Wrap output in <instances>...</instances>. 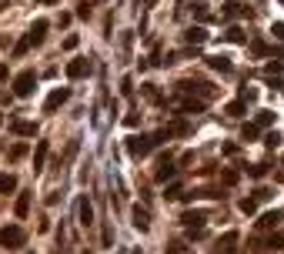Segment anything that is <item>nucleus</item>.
<instances>
[{
	"label": "nucleus",
	"instance_id": "6",
	"mask_svg": "<svg viewBox=\"0 0 284 254\" xmlns=\"http://www.w3.org/2000/svg\"><path fill=\"white\" fill-rule=\"evenodd\" d=\"M87 74H90V60H87V57H77V60L67 64V77H70V80L87 77Z\"/></svg>",
	"mask_w": 284,
	"mask_h": 254
},
{
	"label": "nucleus",
	"instance_id": "25",
	"mask_svg": "<svg viewBox=\"0 0 284 254\" xmlns=\"http://www.w3.org/2000/svg\"><path fill=\"white\" fill-rule=\"evenodd\" d=\"M241 211H244V214H254V211H258V198H244L241 201Z\"/></svg>",
	"mask_w": 284,
	"mask_h": 254
},
{
	"label": "nucleus",
	"instance_id": "38",
	"mask_svg": "<svg viewBox=\"0 0 284 254\" xmlns=\"http://www.w3.org/2000/svg\"><path fill=\"white\" fill-rule=\"evenodd\" d=\"M254 198H258V201H268V198H271V190H268V187H258V194H254Z\"/></svg>",
	"mask_w": 284,
	"mask_h": 254
},
{
	"label": "nucleus",
	"instance_id": "17",
	"mask_svg": "<svg viewBox=\"0 0 284 254\" xmlns=\"http://www.w3.org/2000/svg\"><path fill=\"white\" fill-rule=\"evenodd\" d=\"M194 17L197 20H201V24H207V20H211V7H207V4H204V0H194Z\"/></svg>",
	"mask_w": 284,
	"mask_h": 254
},
{
	"label": "nucleus",
	"instance_id": "41",
	"mask_svg": "<svg viewBox=\"0 0 284 254\" xmlns=\"http://www.w3.org/2000/svg\"><path fill=\"white\" fill-rule=\"evenodd\" d=\"M0 77H7V64H0Z\"/></svg>",
	"mask_w": 284,
	"mask_h": 254
},
{
	"label": "nucleus",
	"instance_id": "21",
	"mask_svg": "<svg viewBox=\"0 0 284 254\" xmlns=\"http://www.w3.org/2000/svg\"><path fill=\"white\" fill-rule=\"evenodd\" d=\"M234 241H237V234H234V231H227L224 238L218 241V251H231V244H234Z\"/></svg>",
	"mask_w": 284,
	"mask_h": 254
},
{
	"label": "nucleus",
	"instance_id": "9",
	"mask_svg": "<svg viewBox=\"0 0 284 254\" xmlns=\"http://www.w3.org/2000/svg\"><path fill=\"white\" fill-rule=\"evenodd\" d=\"M47 154H50V144H47V141H37V151H33V171H44Z\"/></svg>",
	"mask_w": 284,
	"mask_h": 254
},
{
	"label": "nucleus",
	"instance_id": "28",
	"mask_svg": "<svg viewBox=\"0 0 284 254\" xmlns=\"http://www.w3.org/2000/svg\"><path fill=\"white\" fill-rule=\"evenodd\" d=\"M121 94H124V97L134 94V80H130V77H124V80H121Z\"/></svg>",
	"mask_w": 284,
	"mask_h": 254
},
{
	"label": "nucleus",
	"instance_id": "40",
	"mask_svg": "<svg viewBox=\"0 0 284 254\" xmlns=\"http://www.w3.org/2000/svg\"><path fill=\"white\" fill-rule=\"evenodd\" d=\"M268 244H271V247H284V238H281V234H274V238H271Z\"/></svg>",
	"mask_w": 284,
	"mask_h": 254
},
{
	"label": "nucleus",
	"instance_id": "42",
	"mask_svg": "<svg viewBox=\"0 0 284 254\" xmlns=\"http://www.w3.org/2000/svg\"><path fill=\"white\" fill-rule=\"evenodd\" d=\"M154 4H157V0H144V7H147V10H151V7H154Z\"/></svg>",
	"mask_w": 284,
	"mask_h": 254
},
{
	"label": "nucleus",
	"instance_id": "22",
	"mask_svg": "<svg viewBox=\"0 0 284 254\" xmlns=\"http://www.w3.org/2000/svg\"><path fill=\"white\" fill-rule=\"evenodd\" d=\"M30 47H33L30 34H24V40H20V44H17V47H14V54H17V57H24V54H27V50H30Z\"/></svg>",
	"mask_w": 284,
	"mask_h": 254
},
{
	"label": "nucleus",
	"instance_id": "27",
	"mask_svg": "<svg viewBox=\"0 0 284 254\" xmlns=\"http://www.w3.org/2000/svg\"><path fill=\"white\" fill-rule=\"evenodd\" d=\"M181 107H184L187 114H197V111H201V107H204V101H184V104H181Z\"/></svg>",
	"mask_w": 284,
	"mask_h": 254
},
{
	"label": "nucleus",
	"instance_id": "7",
	"mask_svg": "<svg viewBox=\"0 0 284 254\" xmlns=\"http://www.w3.org/2000/svg\"><path fill=\"white\" fill-rule=\"evenodd\" d=\"M77 221H81L84 228H90V224H94V207H90V201H87V198L77 201Z\"/></svg>",
	"mask_w": 284,
	"mask_h": 254
},
{
	"label": "nucleus",
	"instance_id": "39",
	"mask_svg": "<svg viewBox=\"0 0 284 254\" xmlns=\"http://www.w3.org/2000/svg\"><path fill=\"white\" fill-rule=\"evenodd\" d=\"M77 17H90V7H87V4H77Z\"/></svg>",
	"mask_w": 284,
	"mask_h": 254
},
{
	"label": "nucleus",
	"instance_id": "29",
	"mask_svg": "<svg viewBox=\"0 0 284 254\" xmlns=\"http://www.w3.org/2000/svg\"><path fill=\"white\" fill-rule=\"evenodd\" d=\"M251 50H254V54H271V47L264 44V40H254V44H251Z\"/></svg>",
	"mask_w": 284,
	"mask_h": 254
},
{
	"label": "nucleus",
	"instance_id": "18",
	"mask_svg": "<svg viewBox=\"0 0 284 254\" xmlns=\"http://www.w3.org/2000/svg\"><path fill=\"white\" fill-rule=\"evenodd\" d=\"M224 111L231 114V117H241V114L247 111V101H244V97H241V101H231V104H227V107H224Z\"/></svg>",
	"mask_w": 284,
	"mask_h": 254
},
{
	"label": "nucleus",
	"instance_id": "10",
	"mask_svg": "<svg viewBox=\"0 0 284 254\" xmlns=\"http://www.w3.org/2000/svg\"><path fill=\"white\" fill-rule=\"evenodd\" d=\"M184 40L191 44V47H201L204 40H207V30H204V27H191V30L184 34Z\"/></svg>",
	"mask_w": 284,
	"mask_h": 254
},
{
	"label": "nucleus",
	"instance_id": "12",
	"mask_svg": "<svg viewBox=\"0 0 284 254\" xmlns=\"http://www.w3.org/2000/svg\"><path fill=\"white\" fill-rule=\"evenodd\" d=\"M47 20H33V27L27 34H30V40H33V47H37V44H44V34H47Z\"/></svg>",
	"mask_w": 284,
	"mask_h": 254
},
{
	"label": "nucleus",
	"instance_id": "33",
	"mask_svg": "<svg viewBox=\"0 0 284 254\" xmlns=\"http://www.w3.org/2000/svg\"><path fill=\"white\" fill-rule=\"evenodd\" d=\"M124 124H127V127H137L140 117H137V114H127V117H124Z\"/></svg>",
	"mask_w": 284,
	"mask_h": 254
},
{
	"label": "nucleus",
	"instance_id": "35",
	"mask_svg": "<svg viewBox=\"0 0 284 254\" xmlns=\"http://www.w3.org/2000/svg\"><path fill=\"white\" fill-rule=\"evenodd\" d=\"M271 34H274L277 40H284V24H274V27H271Z\"/></svg>",
	"mask_w": 284,
	"mask_h": 254
},
{
	"label": "nucleus",
	"instance_id": "16",
	"mask_svg": "<svg viewBox=\"0 0 284 254\" xmlns=\"http://www.w3.org/2000/svg\"><path fill=\"white\" fill-rule=\"evenodd\" d=\"M224 40H227V44H247V34H244L241 27H227Z\"/></svg>",
	"mask_w": 284,
	"mask_h": 254
},
{
	"label": "nucleus",
	"instance_id": "32",
	"mask_svg": "<svg viewBox=\"0 0 284 254\" xmlns=\"http://www.w3.org/2000/svg\"><path fill=\"white\" fill-rule=\"evenodd\" d=\"M241 97H244V101H254V97H258V90H254V87H244Z\"/></svg>",
	"mask_w": 284,
	"mask_h": 254
},
{
	"label": "nucleus",
	"instance_id": "34",
	"mask_svg": "<svg viewBox=\"0 0 284 254\" xmlns=\"http://www.w3.org/2000/svg\"><path fill=\"white\" fill-rule=\"evenodd\" d=\"M264 171H268V164H258V167H251V177H264Z\"/></svg>",
	"mask_w": 284,
	"mask_h": 254
},
{
	"label": "nucleus",
	"instance_id": "14",
	"mask_svg": "<svg viewBox=\"0 0 284 254\" xmlns=\"http://www.w3.org/2000/svg\"><path fill=\"white\" fill-rule=\"evenodd\" d=\"M134 228H137V231H147V228H151V214H147L140 204L134 207Z\"/></svg>",
	"mask_w": 284,
	"mask_h": 254
},
{
	"label": "nucleus",
	"instance_id": "26",
	"mask_svg": "<svg viewBox=\"0 0 284 254\" xmlns=\"http://www.w3.org/2000/svg\"><path fill=\"white\" fill-rule=\"evenodd\" d=\"M27 154V144H14V147H10V161H20Z\"/></svg>",
	"mask_w": 284,
	"mask_h": 254
},
{
	"label": "nucleus",
	"instance_id": "2",
	"mask_svg": "<svg viewBox=\"0 0 284 254\" xmlns=\"http://www.w3.org/2000/svg\"><path fill=\"white\" fill-rule=\"evenodd\" d=\"M151 147H157V137L154 134H134V137H127V154H130V157H144V154H151Z\"/></svg>",
	"mask_w": 284,
	"mask_h": 254
},
{
	"label": "nucleus",
	"instance_id": "30",
	"mask_svg": "<svg viewBox=\"0 0 284 254\" xmlns=\"http://www.w3.org/2000/svg\"><path fill=\"white\" fill-rule=\"evenodd\" d=\"M264 144H268V147H277V144H281V134H277V131H274V134H268V137H264Z\"/></svg>",
	"mask_w": 284,
	"mask_h": 254
},
{
	"label": "nucleus",
	"instance_id": "4",
	"mask_svg": "<svg viewBox=\"0 0 284 254\" xmlns=\"http://www.w3.org/2000/svg\"><path fill=\"white\" fill-rule=\"evenodd\" d=\"M178 90H184V94H201L204 101H211V97H214V87H211V84H204V80H181Z\"/></svg>",
	"mask_w": 284,
	"mask_h": 254
},
{
	"label": "nucleus",
	"instance_id": "36",
	"mask_svg": "<svg viewBox=\"0 0 284 254\" xmlns=\"http://www.w3.org/2000/svg\"><path fill=\"white\" fill-rule=\"evenodd\" d=\"M167 198H181V184H170V187H167Z\"/></svg>",
	"mask_w": 284,
	"mask_h": 254
},
{
	"label": "nucleus",
	"instance_id": "24",
	"mask_svg": "<svg viewBox=\"0 0 284 254\" xmlns=\"http://www.w3.org/2000/svg\"><path fill=\"white\" fill-rule=\"evenodd\" d=\"M258 131H261V127H258V124H244V131H241V137H244V141H254V137H258Z\"/></svg>",
	"mask_w": 284,
	"mask_h": 254
},
{
	"label": "nucleus",
	"instance_id": "3",
	"mask_svg": "<svg viewBox=\"0 0 284 254\" xmlns=\"http://www.w3.org/2000/svg\"><path fill=\"white\" fill-rule=\"evenodd\" d=\"M33 87H37V74L33 71H24L14 77V97H30Z\"/></svg>",
	"mask_w": 284,
	"mask_h": 254
},
{
	"label": "nucleus",
	"instance_id": "37",
	"mask_svg": "<svg viewBox=\"0 0 284 254\" xmlns=\"http://www.w3.org/2000/svg\"><path fill=\"white\" fill-rule=\"evenodd\" d=\"M64 47H67V50H74V47H77V34H70V37L64 40Z\"/></svg>",
	"mask_w": 284,
	"mask_h": 254
},
{
	"label": "nucleus",
	"instance_id": "8",
	"mask_svg": "<svg viewBox=\"0 0 284 254\" xmlns=\"http://www.w3.org/2000/svg\"><path fill=\"white\" fill-rule=\"evenodd\" d=\"M10 131L20 134V137H33L37 134V124H33V120H10Z\"/></svg>",
	"mask_w": 284,
	"mask_h": 254
},
{
	"label": "nucleus",
	"instance_id": "43",
	"mask_svg": "<svg viewBox=\"0 0 284 254\" xmlns=\"http://www.w3.org/2000/svg\"><path fill=\"white\" fill-rule=\"evenodd\" d=\"M218 254H234V251H218Z\"/></svg>",
	"mask_w": 284,
	"mask_h": 254
},
{
	"label": "nucleus",
	"instance_id": "15",
	"mask_svg": "<svg viewBox=\"0 0 284 254\" xmlns=\"http://www.w3.org/2000/svg\"><path fill=\"white\" fill-rule=\"evenodd\" d=\"M14 190H17V177L0 171V194H14Z\"/></svg>",
	"mask_w": 284,
	"mask_h": 254
},
{
	"label": "nucleus",
	"instance_id": "11",
	"mask_svg": "<svg viewBox=\"0 0 284 254\" xmlns=\"http://www.w3.org/2000/svg\"><path fill=\"white\" fill-rule=\"evenodd\" d=\"M207 64H211L214 71H221V74H231V71H234V64L227 60L224 54H214V57H207Z\"/></svg>",
	"mask_w": 284,
	"mask_h": 254
},
{
	"label": "nucleus",
	"instance_id": "20",
	"mask_svg": "<svg viewBox=\"0 0 284 254\" xmlns=\"http://www.w3.org/2000/svg\"><path fill=\"white\" fill-rule=\"evenodd\" d=\"M277 221H281V214H277V211H268V214H261L258 224H261V228H274Z\"/></svg>",
	"mask_w": 284,
	"mask_h": 254
},
{
	"label": "nucleus",
	"instance_id": "44",
	"mask_svg": "<svg viewBox=\"0 0 284 254\" xmlns=\"http://www.w3.org/2000/svg\"><path fill=\"white\" fill-rule=\"evenodd\" d=\"M277 4H284V0H277Z\"/></svg>",
	"mask_w": 284,
	"mask_h": 254
},
{
	"label": "nucleus",
	"instance_id": "1",
	"mask_svg": "<svg viewBox=\"0 0 284 254\" xmlns=\"http://www.w3.org/2000/svg\"><path fill=\"white\" fill-rule=\"evenodd\" d=\"M27 244V231L20 224H7V228H0V247H7V251H17V247Z\"/></svg>",
	"mask_w": 284,
	"mask_h": 254
},
{
	"label": "nucleus",
	"instance_id": "5",
	"mask_svg": "<svg viewBox=\"0 0 284 254\" xmlns=\"http://www.w3.org/2000/svg\"><path fill=\"white\" fill-rule=\"evenodd\" d=\"M67 101H70V87H57V90H50V97L44 101V111L54 114L57 107H60V104H67Z\"/></svg>",
	"mask_w": 284,
	"mask_h": 254
},
{
	"label": "nucleus",
	"instance_id": "46",
	"mask_svg": "<svg viewBox=\"0 0 284 254\" xmlns=\"http://www.w3.org/2000/svg\"><path fill=\"white\" fill-rule=\"evenodd\" d=\"M0 120H4V117H0Z\"/></svg>",
	"mask_w": 284,
	"mask_h": 254
},
{
	"label": "nucleus",
	"instance_id": "23",
	"mask_svg": "<svg viewBox=\"0 0 284 254\" xmlns=\"http://www.w3.org/2000/svg\"><path fill=\"white\" fill-rule=\"evenodd\" d=\"M254 124H258V127H268V124H274V114H271V111H258Z\"/></svg>",
	"mask_w": 284,
	"mask_h": 254
},
{
	"label": "nucleus",
	"instance_id": "45",
	"mask_svg": "<svg viewBox=\"0 0 284 254\" xmlns=\"http://www.w3.org/2000/svg\"><path fill=\"white\" fill-rule=\"evenodd\" d=\"M134 254H140V251H134Z\"/></svg>",
	"mask_w": 284,
	"mask_h": 254
},
{
	"label": "nucleus",
	"instance_id": "31",
	"mask_svg": "<svg viewBox=\"0 0 284 254\" xmlns=\"http://www.w3.org/2000/svg\"><path fill=\"white\" fill-rule=\"evenodd\" d=\"M237 177H241L237 171H224V184H237Z\"/></svg>",
	"mask_w": 284,
	"mask_h": 254
},
{
	"label": "nucleus",
	"instance_id": "13",
	"mask_svg": "<svg viewBox=\"0 0 284 254\" xmlns=\"http://www.w3.org/2000/svg\"><path fill=\"white\" fill-rule=\"evenodd\" d=\"M14 211H17V217H27V211H30V190H20V194H17Z\"/></svg>",
	"mask_w": 284,
	"mask_h": 254
},
{
	"label": "nucleus",
	"instance_id": "19",
	"mask_svg": "<svg viewBox=\"0 0 284 254\" xmlns=\"http://www.w3.org/2000/svg\"><path fill=\"white\" fill-rule=\"evenodd\" d=\"M174 174H178V167H174V164L167 161V164H161V171H157V181H170Z\"/></svg>",
	"mask_w": 284,
	"mask_h": 254
}]
</instances>
